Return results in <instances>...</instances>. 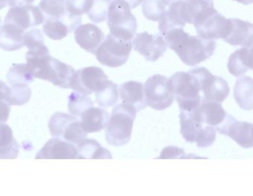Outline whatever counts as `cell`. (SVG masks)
<instances>
[{"label": "cell", "instance_id": "cell-1", "mask_svg": "<svg viewBox=\"0 0 253 196\" xmlns=\"http://www.w3.org/2000/svg\"><path fill=\"white\" fill-rule=\"evenodd\" d=\"M168 47L174 50L181 61L188 66L194 67L210 59L216 48L215 40L205 39L199 36H192L183 28L168 31L163 36Z\"/></svg>", "mask_w": 253, "mask_h": 196}, {"label": "cell", "instance_id": "cell-2", "mask_svg": "<svg viewBox=\"0 0 253 196\" xmlns=\"http://www.w3.org/2000/svg\"><path fill=\"white\" fill-rule=\"evenodd\" d=\"M27 65L32 70L34 78L50 81L62 88H71V81L75 70L71 65L52 57L47 47L28 50L25 55Z\"/></svg>", "mask_w": 253, "mask_h": 196}, {"label": "cell", "instance_id": "cell-3", "mask_svg": "<svg viewBox=\"0 0 253 196\" xmlns=\"http://www.w3.org/2000/svg\"><path fill=\"white\" fill-rule=\"evenodd\" d=\"M168 81L180 109L192 111L200 106L202 100L200 84L191 71H178L171 76Z\"/></svg>", "mask_w": 253, "mask_h": 196}, {"label": "cell", "instance_id": "cell-4", "mask_svg": "<svg viewBox=\"0 0 253 196\" xmlns=\"http://www.w3.org/2000/svg\"><path fill=\"white\" fill-rule=\"evenodd\" d=\"M136 112L133 107L125 103L114 107L105 130V138L110 145L124 146L129 142Z\"/></svg>", "mask_w": 253, "mask_h": 196}, {"label": "cell", "instance_id": "cell-5", "mask_svg": "<svg viewBox=\"0 0 253 196\" xmlns=\"http://www.w3.org/2000/svg\"><path fill=\"white\" fill-rule=\"evenodd\" d=\"M107 20L110 34L120 39L132 41L136 32L137 20L127 2L124 0L111 1Z\"/></svg>", "mask_w": 253, "mask_h": 196}, {"label": "cell", "instance_id": "cell-6", "mask_svg": "<svg viewBox=\"0 0 253 196\" xmlns=\"http://www.w3.org/2000/svg\"><path fill=\"white\" fill-rule=\"evenodd\" d=\"M181 134L184 140L196 143L198 148H207L211 146L216 139V130L199 121L192 111L181 110L180 113Z\"/></svg>", "mask_w": 253, "mask_h": 196}, {"label": "cell", "instance_id": "cell-7", "mask_svg": "<svg viewBox=\"0 0 253 196\" xmlns=\"http://www.w3.org/2000/svg\"><path fill=\"white\" fill-rule=\"evenodd\" d=\"M199 37L205 39H224L230 28V19H226L213 6L208 7L195 19L193 24Z\"/></svg>", "mask_w": 253, "mask_h": 196}, {"label": "cell", "instance_id": "cell-8", "mask_svg": "<svg viewBox=\"0 0 253 196\" xmlns=\"http://www.w3.org/2000/svg\"><path fill=\"white\" fill-rule=\"evenodd\" d=\"M132 48V41H125L108 34L94 54L102 65L119 68L127 62Z\"/></svg>", "mask_w": 253, "mask_h": 196}, {"label": "cell", "instance_id": "cell-9", "mask_svg": "<svg viewBox=\"0 0 253 196\" xmlns=\"http://www.w3.org/2000/svg\"><path fill=\"white\" fill-rule=\"evenodd\" d=\"M48 128L53 137L59 138L75 145L87 136L80 120L72 114L62 112L53 114L49 120Z\"/></svg>", "mask_w": 253, "mask_h": 196}, {"label": "cell", "instance_id": "cell-10", "mask_svg": "<svg viewBox=\"0 0 253 196\" xmlns=\"http://www.w3.org/2000/svg\"><path fill=\"white\" fill-rule=\"evenodd\" d=\"M144 93L147 105L156 111L169 108L175 99L168 78L160 74H155L147 78L144 83Z\"/></svg>", "mask_w": 253, "mask_h": 196}, {"label": "cell", "instance_id": "cell-11", "mask_svg": "<svg viewBox=\"0 0 253 196\" xmlns=\"http://www.w3.org/2000/svg\"><path fill=\"white\" fill-rule=\"evenodd\" d=\"M197 77L202 93V101H211L222 104L230 94L228 83L221 77L211 74L207 68L190 70Z\"/></svg>", "mask_w": 253, "mask_h": 196}, {"label": "cell", "instance_id": "cell-12", "mask_svg": "<svg viewBox=\"0 0 253 196\" xmlns=\"http://www.w3.org/2000/svg\"><path fill=\"white\" fill-rule=\"evenodd\" d=\"M108 77L103 70L92 66L75 71L71 81V88L83 94L91 95L103 87Z\"/></svg>", "mask_w": 253, "mask_h": 196}, {"label": "cell", "instance_id": "cell-13", "mask_svg": "<svg viewBox=\"0 0 253 196\" xmlns=\"http://www.w3.org/2000/svg\"><path fill=\"white\" fill-rule=\"evenodd\" d=\"M132 47L146 60L156 62L162 57L168 48L165 37L160 34H150L144 31L136 34L132 39Z\"/></svg>", "mask_w": 253, "mask_h": 196}, {"label": "cell", "instance_id": "cell-14", "mask_svg": "<svg viewBox=\"0 0 253 196\" xmlns=\"http://www.w3.org/2000/svg\"><path fill=\"white\" fill-rule=\"evenodd\" d=\"M192 112L199 121L215 127L218 133L232 117L224 111L221 103L211 101H202L200 106Z\"/></svg>", "mask_w": 253, "mask_h": 196}, {"label": "cell", "instance_id": "cell-15", "mask_svg": "<svg viewBox=\"0 0 253 196\" xmlns=\"http://www.w3.org/2000/svg\"><path fill=\"white\" fill-rule=\"evenodd\" d=\"M44 16L40 7L27 5L12 7L4 18V22H11L23 30L38 26L44 22Z\"/></svg>", "mask_w": 253, "mask_h": 196}, {"label": "cell", "instance_id": "cell-16", "mask_svg": "<svg viewBox=\"0 0 253 196\" xmlns=\"http://www.w3.org/2000/svg\"><path fill=\"white\" fill-rule=\"evenodd\" d=\"M78 151L74 144L59 138L50 139L37 153L36 159H77Z\"/></svg>", "mask_w": 253, "mask_h": 196}, {"label": "cell", "instance_id": "cell-17", "mask_svg": "<svg viewBox=\"0 0 253 196\" xmlns=\"http://www.w3.org/2000/svg\"><path fill=\"white\" fill-rule=\"evenodd\" d=\"M81 22V16H71L69 13L61 19L47 18L43 25V31L51 39L61 40L75 31Z\"/></svg>", "mask_w": 253, "mask_h": 196}, {"label": "cell", "instance_id": "cell-18", "mask_svg": "<svg viewBox=\"0 0 253 196\" xmlns=\"http://www.w3.org/2000/svg\"><path fill=\"white\" fill-rule=\"evenodd\" d=\"M74 38L82 48L94 54L98 47L105 39V34L94 24H83L76 28Z\"/></svg>", "mask_w": 253, "mask_h": 196}, {"label": "cell", "instance_id": "cell-19", "mask_svg": "<svg viewBox=\"0 0 253 196\" xmlns=\"http://www.w3.org/2000/svg\"><path fill=\"white\" fill-rule=\"evenodd\" d=\"M230 22L231 25L228 34L223 40L233 46H253V24L237 18L230 19Z\"/></svg>", "mask_w": 253, "mask_h": 196}, {"label": "cell", "instance_id": "cell-20", "mask_svg": "<svg viewBox=\"0 0 253 196\" xmlns=\"http://www.w3.org/2000/svg\"><path fill=\"white\" fill-rule=\"evenodd\" d=\"M221 134L231 138L242 148H253V124L248 121H237L232 117Z\"/></svg>", "mask_w": 253, "mask_h": 196}, {"label": "cell", "instance_id": "cell-21", "mask_svg": "<svg viewBox=\"0 0 253 196\" xmlns=\"http://www.w3.org/2000/svg\"><path fill=\"white\" fill-rule=\"evenodd\" d=\"M120 96L123 103L133 107L137 112L142 111L147 107L144 85L141 82L129 81L123 83L120 87Z\"/></svg>", "mask_w": 253, "mask_h": 196}, {"label": "cell", "instance_id": "cell-22", "mask_svg": "<svg viewBox=\"0 0 253 196\" xmlns=\"http://www.w3.org/2000/svg\"><path fill=\"white\" fill-rule=\"evenodd\" d=\"M227 68L236 77H240L249 70L253 71V45L236 50L229 57Z\"/></svg>", "mask_w": 253, "mask_h": 196}, {"label": "cell", "instance_id": "cell-23", "mask_svg": "<svg viewBox=\"0 0 253 196\" xmlns=\"http://www.w3.org/2000/svg\"><path fill=\"white\" fill-rule=\"evenodd\" d=\"M25 30L11 22H4L0 26V47L6 51L19 50L24 46Z\"/></svg>", "mask_w": 253, "mask_h": 196}, {"label": "cell", "instance_id": "cell-24", "mask_svg": "<svg viewBox=\"0 0 253 196\" xmlns=\"http://www.w3.org/2000/svg\"><path fill=\"white\" fill-rule=\"evenodd\" d=\"M109 118L108 111L104 108L93 107L82 116L80 123L87 134L97 133L106 128Z\"/></svg>", "mask_w": 253, "mask_h": 196}, {"label": "cell", "instance_id": "cell-25", "mask_svg": "<svg viewBox=\"0 0 253 196\" xmlns=\"http://www.w3.org/2000/svg\"><path fill=\"white\" fill-rule=\"evenodd\" d=\"M77 159H112L111 153L94 139H84L77 145Z\"/></svg>", "mask_w": 253, "mask_h": 196}, {"label": "cell", "instance_id": "cell-26", "mask_svg": "<svg viewBox=\"0 0 253 196\" xmlns=\"http://www.w3.org/2000/svg\"><path fill=\"white\" fill-rule=\"evenodd\" d=\"M19 145L13 138V130L0 121V159H14L19 156Z\"/></svg>", "mask_w": 253, "mask_h": 196}, {"label": "cell", "instance_id": "cell-27", "mask_svg": "<svg viewBox=\"0 0 253 196\" xmlns=\"http://www.w3.org/2000/svg\"><path fill=\"white\" fill-rule=\"evenodd\" d=\"M234 98L240 108L245 111L253 109V78L240 77L234 87Z\"/></svg>", "mask_w": 253, "mask_h": 196}, {"label": "cell", "instance_id": "cell-28", "mask_svg": "<svg viewBox=\"0 0 253 196\" xmlns=\"http://www.w3.org/2000/svg\"><path fill=\"white\" fill-rule=\"evenodd\" d=\"M120 89L114 81L107 80L103 87L95 93L96 102L100 108L114 106L119 100Z\"/></svg>", "mask_w": 253, "mask_h": 196}, {"label": "cell", "instance_id": "cell-29", "mask_svg": "<svg viewBox=\"0 0 253 196\" xmlns=\"http://www.w3.org/2000/svg\"><path fill=\"white\" fill-rule=\"evenodd\" d=\"M7 79L11 86L28 85L34 81V76L27 64H16L7 71Z\"/></svg>", "mask_w": 253, "mask_h": 196}, {"label": "cell", "instance_id": "cell-30", "mask_svg": "<svg viewBox=\"0 0 253 196\" xmlns=\"http://www.w3.org/2000/svg\"><path fill=\"white\" fill-rule=\"evenodd\" d=\"M93 105V100L87 95L74 91L68 96V111L75 117H81L86 111L94 107Z\"/></svg>", "mask_w": 253, "mask_h": 196}, {"label": "cell", "instance_id": "cell-31", "mask_svg": "<svg viewBox=\"0 0 253 196\" xmlns=\"http://www.w3.org/2000/svg\"><path fill=\"white\" fill-rule=\"evenodd\" d=\"M66 0H41L39 6L47 18L61 19L65 17L68 12L65 6Z\"/></svg>", "mask_w": 253, "mask_h": 196}, {"label": "cell", "instance_id": "cell-32", "mask_svg": "<svg viewBox=\"0 0 253 196\" xmlns=\"http://www.w3.org/2000/svg\"><path fill=\"white\" fill-rule=\"evenodd\" d=\"M168 7L162 3V0H144L143 1L142 12L144 17L153 22H160Z\"/></svg>", "mask_w": 253, "mask_h": 196}, {"label": "cell", "instance_id": "cell-33", "mask_svg": "<svg viewBox=\"0 0 253 196\" xmlns=\"http://www.w3.org/2000/svg\"><path fill=\"white\" fill-rule=\"evenodd\" d=\"M111 0H93L91 9L87 13L89 19L94 23H100L108 18Z\"/></svg>", "mask_w": 253, "mask_h": 196}, {"label": "cell", "instance_id": "cell-34", "mask_svg": "<svg viewBox=\"0 0 253 196\" xmlns=\"http://www.w3.org/2000/svg\"><path fill=\"white\" fill-rule=\"evenodd\" d=\"M10 105H23L30 100L31 97V90L28 85L12 86L10 87Z\"/></svg>", "mask_w": 253, "mask_h": 196}, {"label": "cell", "instance_id": "cell-35", "mask_svg": "<svg viewBox=\"0 0 253 196\" xmlns=\"http://www.w3.org/2000/svg\"><path fill=\"white\" fill-rule=\"evenodd\" d=\"M10 87H9L4 81L0 80V121L6 122L8 119L10 112V106L9 103L10 99Z\"/></svg>", "mask_w": 253, "mask_h": 196}, {"label": "cell", "instance_id": "cell-36", "mask_svg": "<svg viewBox=\"0 0 253 196\" xmlns=\"http://www.w3.org/2000/svg\"><path fill=\"white\" fill-rule=\"evenodd\" d=\"M194 159V158H205L198 157L193 154H186L183 148L176 146H168L164 148L161 152L160 157L157 159Z\"/></svg>", "mask_w": 253, "mask_h": 196}, {"label": "cell", "instance_id": "cell-37", "mask_svg": "<svg viewBox=\"0 0 253 196\" xmlns=\"http://www.w3.org/2000/svg\"><path fill=\"white\" fill-rule=\"evenodd\" d=\"M93 0H66L67 12L71 16H80L87 13L91 9Z\"/></svg>", "mask_w": 253, "mask_h": 196}, {"label": "cell", "instance_id": "cell-38", "mask_svg": "<svg viewBox=\"0 0 253 196\" xmlns=\"http://www.w3.org/2000/svg\"><path fill=\"white\" fill-rule=\"evenodd\" d=\"M23 43L30 50H38L46 46L42 34L39 29H32L25 33L23 36Z\"/></svg>", "mask_w": 253, "mask_h": 196}, {"label": "cell", "instance_id": "cell-39", "mask_svg": "<svg viewBox=\"0 0 253 196\" xmlns=\"http://www.w3.org/2000/svg\"><path fill=\"white\" fill-rule=\"evenodd\" d=\"M35 0H8V4L10 7H23L30 5Z\"/></svg>", "mask_w": 253, "mask_h": 196}, {"label": "cell", "instance_id": "cell-40", "mask_svg": "<svg viewBox=\"0 0 253 196\" xmlns=\"http://www.w3.org/2000/svg\"><path fill=\"white\" fill-rule=\"evenodd\" d=\"M113 1V0H111ZM126 2H127L129 4V5L130 6L131 9L135 8L137 6L139 5L140 4L143 2L144 0H124Z\"/></svg>", "mask_w": 253, "mask_h": 196}, {"label": "cell", "instance_id": "cell-41", "mask_svg": "<svg viewBox=\"0 0 253 196\" xmlns=\"http://www.w3.org/2000/svg\"><path fill=\"white\" fill-rule=\"evenodd\" d=\"M233 1H238V2L245 4V5H248V4L253 3V0H233Z\"/></svg>", "mask_w": 253, "mask_h": 196}, {"label": "cell", "instance_id": "cell-42", "mask_svg": "<svg viewBox=\"0 0 253 196\" xmlns=\"http://www.w3.org/2000/svg\"><path fill=\"white\" fill-rule=\"evenodd\" d=\"M177 1V0H162V3L166 6L167 7H169L172 3L174 1Z\"/></svg>", "mask_w": 253, "mask_h": 196}, {"label": "cell", "instance_id": "cell-43", "mask_svg": "<svg viewBox=\"0 0 253 196\" xmlns=\"http://www.w3.org/2000/svg\"><path fill=\"white\" fill-rule=\"evenodd\" d=\"M7 2H8V0H0V10L6 7Z\"/></svg>", "mask_w": 253, "mask_h": 196}, {"label": "cell", "instance_id": "cell-44", "mask_svg": "<svg viewBox=\"0 0 253 196\" xmlns=\"http://www.w3.org/2000/svg\"><path fill=\"white\" fill-rule=\"evenodd\" d=\"M0 25H1V18H0Z\"/></svg>", "mask_w": 253, "mask_h": 196}, {"label": "cell", "instance_id": "cell-45", "mask_svg": "<svg viewBox=\"0 0 253 196\" xmlns=\"http://www.w3.org/2000/svg\"><path fill=\"white\" fill-rule=\"evenodd\" d=\"M211 1H212V0H211Z\"/></svg>", "mask_w": 253, "mask_h": 196}]
</instances>
